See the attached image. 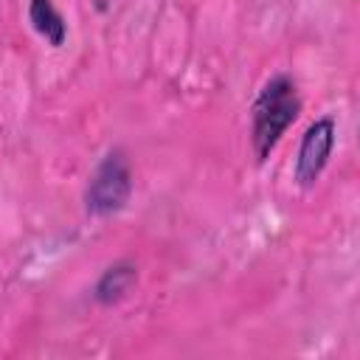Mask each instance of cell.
<instances>
[{"label":"cell","instance_id":"cell-4","mask_svg":"<svg viewBox=\"0 0 360 360\" xmlns=\"http://www.w3.org/2000/svg\"><path fill=\"white\" fill-rule=\"evenodd\" d=\"M135 278H138V270H135L132 262H115V264H110V267L101 273V278L96 281L93 298H96L98 304L110 307V304L121 301V298L129 292V287L135 284Z\"/></svg>","mask_w":360,"mask_h":360},{"label":"cell","instance_id":"cell-3","mask_svg":"<svg viewBox=\"0 0 360 360\" xmlns=\"http://www.w3.org/2000/svg\"><path fill=\"white\" fill-rule=\"evenodd\" d=\"M335 149V118L323 115L312 121L301 138L298 158H295V183L301 188H312L321 177V172L329 163V155Z\"/></svg>","mask_w":360,"mask_h":360},{"label":"cell","instance_id":"cell-5","mask_svg":"<svg viewBox=\"0 0 360 360\" xmlns=\"http://www.w3.org/2000/svg\"><path fill=\"white\" fill-rule=\"evenodd\" d=\"M28 20L34 25V31L53 48H59L68 37V22L62 17V11L53 6V0H31L28 3Z\"/></svg>","mask_w":360,"mask_h":360},{"label":"cell","instance_id":"cell-2","mask_svg":"<svg viewBox=\"0 0 360 360\" xmlns=\"http://www.w3.org/2000/svg\"><path fill=\"white\" fill-rule=\"evenodd\" d=\"M132 194V169L121 149H110L96 172L90 174L84 191V208L90 217H110L127 205Z\"/></svg>","mask_w":360,"mask_h":360},{"label":"cell","instance_id":"cell-1","mask_svg":"<svg viewBox=\"0 0 360 360\" xmlns=\"http://www.w3.org/2000/svg\"><path fill=\"white\" fill-rule=\"evenodd\" d=\"M298 112L301 96L295 82L287 73H276L273 79H267L250 107V146L259 163L267 160V155L276 149Z\"/></svg>","mask_w":360,"mask_h":360}]
</instances>
